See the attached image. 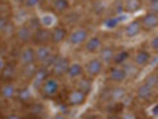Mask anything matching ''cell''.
I'll use <instances>...</instances> for the list:
<instances>
[{"instance_id":"30bf717a","label":"cell","mask_w":158,"mask_h":119,"mask_svg":"<svg viewBox=\"0 0 158 119\" xmlns=\"http://www.w3.org/2000/svg\"><path fill=\"white\" fill-rule=\"evenodd\" d=\"M32 42L38 46H46V44L52 43V29L49 28H40L33 33Z\"/></svg>"},{"instance_id":"ac0fdd59","label":"cell","mask_w":158,"mask_h":119,"mask_svg":"<svg viewBox=\"0 0 158 119\" xmlns=\"http://www.w3.org/2000/svg\"><path fill=\"white\" fill-rule=\"evenodd\" d=\"M115 47L112 46H103V49L100 50V53H98V58L103 61L104 65H110L112 64V61H114V55H115Z\"/></svg>"},{"instance_id":"74e56055","label":"cell","mask_w":158,"mask_h":119,"mask_svg":"<svg viewBox=\"0 0 158 119\" xmlns=\"http://www.w3.org/2000/svg\"><path fill=\"white\" fill-rule=\"evenodd\" d=\"M6 119H24V118H21L18 114H10Z\"/></svg>"},{"instance_id":"60d3db41","label":"cell","mask_w":158,"mask_h":119,"mask_svg":"<svg viewBox=\"0 0 158 119\" xmlns=\"http://www.w3.org/2000/svg\"><path fill=\"white\" fill-rule=\"evenodd\" d=\"M52 119H67V118L64 117L63 114H57V115H54V117H53Z\"/></svg>"},{"instance_id":"6da1fadb","label":"cell","mask_w":158,"mask_h":119,"mask_svg":"<svg viewBox=\"0 0 158 119\" xmlns=\"http://www.w3.org/2000/svg\"><path fill=\"white\" fill-rule=\"evenodd\" d=\"M58 90H60V82H58V78H54V76H50L49 79L43 82V84L40 86L39 92H40V96L46 100H50V98H54L58 94Z\"/></svg>"},{"instance_id":"4fadbf2b","label":"cell","mask_w":158,"mask_h":119,"mask_svg":"<svg viewBox=\"0 0 158 119\" xmlns=\"http://www.w3.org/2000/svg\"><path fill=\"white\" fill-rule=\"evenodd\" d=\"M17 65L15 62H6L3 69L0 71V79L4 82H13L17 78Z\"/></svg>"},{"instance_id":"7402d4cb","label":"cell","mask_w":158,"mask_h":119,"mask_svg":"<svg viewBox=\"0 0 158 119\" xmlns=\"http://www.w3.org/2000/svg\"><path fill=\"white\" fill-rule=\"evenodd\" d=\"M36 50V62H39V64H43L44 61H46L47 58L52 55V47L50 46H39L38 49H35Z\"/></svg>"},{"instance_id":"4dcf8cb0","label":"cell","mask_w":158,"mask_h":119,"mask_svg":"<svg viewBox=\"0 0 158 119\" xmlns=\"http://www.w3.org/2000/svg\"><path fill=\"white\" fill-rule=\"evenodd\" d=\"M38 68H35L33 65H27V67H24V71H22V73H24V76L28 79V80H32L33 76H35V72Z\"/></svg>"},{"instance_id":"ee69618b","label":"cell","mask_w":158,"mask_h":119,"mask_svg":"<svg viewBox=\"0 0 158 119\" xmlns=\"http://www.w3.org/2000/svg\"><path fill=\"white\" fill-rule=\"evenodd\" d=\"M3 67H4V64H3V61H2V60H0V71L3 69Z\"/></svg>"},{"instance_id":"ffe728a7","label":"cell","mask_w":158,"mask_h":119,"mask_svg":"<svg viewBox=\"0 0 158 119\" xmlns=\"http://www.w3.org/2000/svg\"><path fill=\"white\" fill-rule=\"evenodd\" d=\"M131 58H132V54H131V51H129V50L121 49V50H117V51H115L112 64L118 65V67H123V65H126V62H128Z\"/></svg>"},{"instance_id":"ab89813d","label":"cell","mask_w":158,"mask_h":119,"mask_svg":"<svg viewBox=\"0 0 158 119\" xmlns=\"http://www.w3.org/2000/svg\"><path fill=\"white\" fill-rule=\"evenodd\" d=\"M115 24H117V21L115 19H111V21H107V25H108V28H114Z\"/></svg>"},{"instance_id":"1f68e13d","label":"cell","mask_w":158,"mask_h":119,"mask_svg":"<svg viewBox=\"0 0 158 119\" xmlns=\"http://www.w3.org/2000/svg\"><path fill=\"white\" fill-rule=\"evenodd\" d=\"M28 27H29L33 31V32H36L38 29H40V28H42V21H40V18L32 17V18L29 19V22H28Z\"/></svg>"},{"instance_id":"83f0119b","label":"cell","mask_w":158,"mask_h":119,"mask_svg":"<svg viewBox=\"0 0 158 119\" xmlns=\"http://www.w3.org/2000/svg\"><path fill=\"white\" fill-rule=\"evenodd\" d=\"M15 97L18 101H21L22 104H29L31 103V98H32V93L28 87H24V89L18 90L15 93Z\"/></svg>"},{"instance_id":"8d00e7d4","label":"cell","mask_w":158,"mask_h":119,"mask_svg":"<svg viewBox=\"0 0 158 119\" xmlns=\"http://www.w3.org/2000/svg\"><path fill=\"white\" fill-rule=\"evenodd\" d=\"M40 21H42V25H43V27H50L52 22H53V18L52 17H49V15H44Z\"/></svg>"},{"instance_id":"7a4b0ae2","label":"cell","mask_w":158,"mask_h":119,"mask_svg":"<svg viewBox=\"0 0 158 119\" xmlns=\"http://www.w3.org/2000/svg\"><path fill=\"white\" fill-rule=\"evenodd\" d=\"M151 57H153V53H151L150 50L140 47V49H137L136 51H133L131 61L133 62L136 67H139V68H146V67H147V65L151 62Z\"/></svg>"},{"instance_id":"d590c367","label":"cell","mask_w":158,"mask_h":119,"mask_svg":"<svg viewBox=\"0 0 158 119\" xmlns=\"http://www.w3.org/2000/svg\"><path fill=\"white\" fill-rule=\"evenodd\" d=\"M39 2H40V0H25L24 6L27 8H35L36 6L39 4Z\"/></svg>"},{"instance_id":"e0dca14e","label":"cell","mask_w":158,"mask_h":119,"mask_svg":"<svg viewBox=\"0 0 158 119\" xmlns=\"http://www.w3.org/2000/svg\"><path fill=\"white\" fill-rule=\"evenodd\" d=\"M19 62H21L22 67L33 65L36 62V50L32 49L31 46L25 47V49L21 51V54H19Z\"/></svg>"},{"instance_id":"bcb514c9","label":"cell","mask_w":158,"mask_h":119,"mask_svg":"<svg viewBox=\"0 0 158 119\" xmlns=\"http://www.w3.org/2000/svg\"><path fill=\"white\" fill-rule=\"evenodd\" d=\"M150 2H156V0H147V3H150Z\"/></svg>"},{"instance_id":"f6af8a7d","label":"cell","mask_w":158,"mask_h":119,"mask_svg":"<svg viewBox=\"0 0 158 119\" xmlns=\"http://www.w3.org/2000/svg\"><path fill=\"white\" fill-rule=\"evenodd\" d=\"M156 96H157V97H158V87H157V89H156Z\"/></svg>"},{"instance_id":"7bdbcfd3","label":"cell","mask_w":158,"mask_h":119,"mask_svg":"<svg viewBox=\"0 0 158 119\" xmlns=\"http://www.w3.org/2000/svg\"><path fill=\"white\" fill-rule=\"evenodd\" d=\"M15 3H18V4H24L25 3V0H14Z\"/></svg>"},{"instance_id":"44dd1931","label":"cell","mask_w":158,"mask_h":119,"mask_svg":"<svg viewBox=\"0 0 158 119\" xmlns=\"http://www.w3.org/2000/svg\"><path fill=\"white\" fill-rule=\"evenodd\" d=\"M123 11L129 14L137 13L143 7V0H123Z\"/></svg>"},{"instance_id":"f1b7e54d","label":"cell","mask_w":158,"mask_h":119,"mask_svg":"<svg viewBox=\"0 0 158 119\" xmlns=\"http://www.w3.org/2000/svg\"><path fill=\"white\" fill-rule=\"evenodd\" d=\"M77 89L82 90V92L86 93V94H89L90 90H92V79L90 78H79Z\"/></svg>"},{"instance_id":"5bb4252c","label":"cell","mask_w":158,"mask_h":119,"mask_svg":"<svg viewBox=\"0 0 158 119\" xmlns=\"http://www.w3.org/2000/svg\"><path fill=\"white\" fill-rule=\"evenodd\" d=\"M50 76H52V72L49 71V68H46V67H39L38 69H36V72H35V76H33V79H32V84H33V87L35 89H40V86L43 84V82L46 80V79H49Z\"/></svg>"},{"instance_id":"f35d334b","label":"cell","mask_w":158,"mask_h":119,"mask_svg":"<svg viewBox=\"0 0 158 119\" xmlns=\"http://www.w3.org/2000/svg\"><path fill=\"white\" fill-rule=\"evenodd\" d=\"M106 119H121V117H119L118 114H110Z\"/></svg>"},{"instance_id":"52a82bcc","label":"cell","mask_w":158,"mask_h":119,"mask_svg":"<svg viewBox=\"0 0 158 119\" xmlns=\"http://www.w3.org/2000/svg\"><path fill=\"white\" fill-rule=\"evenodd\" d=\"M140 22H142V29L144 32H153L158 28V14L147 11L144 15L140 17Z\"/></svg>"},{"instance_id":"9a60e30c","label":"cell","mask_w":158,"mask_h":119,"mask_svg":"<svg viewBox=\"0 0 158 119\" xmlns=\"http://www.w3.org/2000/svg\"><path fill=\"white\" fill-rule=\"evenodd\" d=\"M101 49H103V40H101V38L97 35L90 36V38L86 40V43H85V51L90 53V54L100 53Z\"/></svg>"},{"instance_id":"d6a6232c","label":"cell","mask_w":158,"mask_h":119,"mask_svg":"<svg viewBox=\"0 0 158 119\" xmlns=\"http://www.w3.org/2000/svg\"><path fill=\"white\" fill-rule=\"evenodd\" d=\"M148 46H150V51L154 53V54H158V35H156L154 38H151L150 43H148Z\"/></svg>"},{"instance_id":"c3c4849f","label":"cell","mask_w":158,"mask_h":119,"mask_svg":"<svg viewBox=\"0 0 158 119\" xmlns=\"http://www.w3.org/2000/svg\"><path fill=\"white\" fill-rule=\"evenodd\" d=\"M0 87H2V86H0Z\"/></svg>"},{"instance_id":"b9f144b4","label":"cell","mask_w":158,"mask_h":119,"mask_svg":"<svg viewBox=\"0 0 158 119\" xmlns=\"http://www.w3.org/2000/svg\"><path fill=\"white\" fill-rule=\"evenodd\" d=\"M24 119H39V118H36V117H32V115H28V117H25Z\"/></svg>"},{"instance_id":"7c38bea8","label":"cell","mask_w":158,"mask_h":119,"mask_svg":"<svg viewBox=\"0 0 158 119\" xmlns=\"http://www.w3.org/2000/svg\"><path fill=\"white\" fill-rule=\"evenodd\" d=\"M128 96L125 87H122L121 84H115L114 87L108 89V94H107V100L112 101V103H121L123 98Z\"/></svg>"},{"instance_id":"cb8c5ba5","label":"cell","mask_w":158,"mask_h":119,"mask_svg":"<svg viewBox=\"0 0 158 119\" xmlns=\"http://www.w3.org/2000/svg\"><path fill=\"white\" fill-rule=\"evenodd\" d=\"M83 73H85L83 67H82L81 64H78V62L71 64L68 68V71H67V76H68L69 79H79Z\"/></svg>"},{"instance_id":"277c9868","label":"cell","mask_w":158,"mask_h":119,"mask_svg":"<svg viewBox=\"0 0 158 119\" xmlns=\"http://www.w3.org/2000/svg\"><path fill=\"white\" fill-rule=\"evenodd\" d=\"M69 60L67 57H63V55H58L56 62L52 65L50 68V72H52V76L54 78H61V76L67 75V71L69 68Z\"/></svg>"},{"instance_id":"d4e9b609","label":"cell","mask_w":158,"mask_h":119,"mask_svg":"<svg viewBox=\"0 0 158 119\" xmlns=\"http://www.w3.org/2000/svg\"><path fill=\"white\" fill-rule=\"evenodd\" d=\"M28 105V115H32V117L40 118L42 115L44 114V105L42 103H29Z\"/></svg>"},{"instance_id":"d6986e66","label":"cell","mask_w":158,"mask_h":119,"mask_svg":"<svg viewBox=\"0 0 158 119\" xmlns=\"http://www.w3.org/2000/svg\"><path fill=\"white\" fill-rule=\"evenodd\" d=\"M65 39H68V31L64 27H56L52 29V43L60 44Z\"/></svg>"},{"instance_id":"f546056e","label":"cell","mask_w":158,"mask_h":119,"mask_svg":"<svg viewBox=\"0 0 158 119\" xmlns=\"http://www.w3.org/2000/svg\"><path fill=\"white\" fill-rule=\"evenodd\" d=\"M11 15V8L7 3H0V19H7Z\"/></svg>"},{"instance_id":"2e32d148","label":"cell","mask_w":158,"mask_h":119,"mask_svg":"<svg viewBox=\"0 0 158 119\" xmlns=\"http://www.w3.org/2000/svg\"><path fill=\"white\" fill-rule=\"evenodd\" d=\"M142 31L143 29H142V22H140V18L132 19V21L128 22V24L125 25V28H123V33H125V36L126 38H129V39L136 38Z\"/></svg>"},{"instance_id":"3957f363","label":"cell","mask_w":158,"mask_h":119,"mask_svg":"<svg viewBox=\"0 0 158 119\" xmlns=\"http://www.w3.org/2000/svg\"><path fill=\"white\" fill-rule=\"evenodd\" d=\"M83 69H85V73L87 75V78L94 79L101 75V72H103V69H104V64L100 58H92L86 62Z\"/></svg>"},{"instance_id":"8fae6325","label":"cell","mask_w":158,"mask_h":119,"mask_svg":"<svg viewBox=\"0 0 158 119\" xmlns=\"http://www.w3.org/2000/svg\"><path fill=\"white\" fill-rule=\"evenodd\" d=\"M86 98H87L86 93H83L79 89H74L68 93V96H67V103H68L71 107H81L86 103Z\"/></svg>"},{"instance_id":"8992f818","label":"cell","mask_w":158,"mask_h":119,"mask_svg":"<svg viewBox=\"0 0 158 119\" xmlns=\"http://www.w3.org/2000/svg\"><path fill=\"white\" fill-rule=\"evenodd\" d=\"M107 79H108L111 83L114 84H121L128 79V75H126V71L123 67H118V65H114V67L110 68L108 75H107Z\"/></svg>"},{"instance_id":"836d02e7","label":"cell","mask_w":158,"mask_h":119,"mask_svg":"<svg viewBox=\"0 0 158 119\" xmlns=\"http://www.w3.org/2000/svg\"><path fill=\"white\" fill-rule=\"evenodd\" d=\"M147 11H150V13H154V14H158V0L147 3Z\"/></svg>"},{"instance_id":"4316f807","label":"cell","mask_w":158,"mask_h":119,"mask_svg":"<svg viewBox=\"0 0 158 119\" xmlns=\"http://www.w3.org/2000/svg\"><path fill=\"white\" fill-rule=\"evenodd\" d=\"M52 8L58 14H63L68 11L69 8V2L68 0H53L52 2Z\"/></svg>"},{"instance_id":"9c48e42d","label":"cell","mask_w":158,"mask_h":119,"mask_svg":"<svg viewBox=\"0 0 158 119\" xmlns=\"http://www.w3.org/2000/svg\"><path fill=\"white\" fill-rule=\"evenodd\" d=\"M135 96H136V98H137L139 101L147 103V101H151V100L154 98V96H156V90L151 89V87H148L147 84H144V83L142 82V83H140L139 86L136 87Z\"/></svg>"},{"instance_id":"5b68a950","label":"cell","mask_w":158,"mask_h":119,"mask_svg":"<svg viewBox=\"0 0 158 119\" xmlns=\"http://www.w3.org/2000/svg\"><path fill=\"white\" fill-rule=\"evenodd\" d=\"M89 39V31L86 28H75L71 33L68 35V42L72 46H81L85 44Z\"/></svg>"},{"instance_id":"7dc6e473","label":"cell","mask_w":158,"mask_h":119,"mask_svg":"<svg viewBox=\"0 0 158 119\" xmlns=\"http://www.w3.org/2000/svg\"><path fill=\"white\" fill-rule=\"evenodd\" d=\"M83 2H90V0H83Z\"/></svg>"},{"instance_id":"e575fe53","label":"cell","mask_w":158,"mask_h":119,"mask_svg":"<svg viewBox=\"0 0 158 119\" xmlns=\"http://www.w3.org/2000/svg\"><path fill=\"white\" fill-rule=\"evenodd\" d=\"M121 119H139L137 118V114L133 111H125L122 114V117H121Z\"/></svg>"},{"instance_id":"ba28073f","label":"cell","mask_w":158,"mask_h":119,"mask_svg":"<svg viewBox=\"0 0 158 119\" xmlns=\"http://www.w3.org/2000/svg\"><path fill=\"white\" fill-rule=\"evenodd\" d=\"M33 33L35 32L28 27V24H25V25H21L19 28H17L14 35H15V39L19 44H28L29 42H32Z\"/></svg>"},{"instance_id":"603a6c76","label":"cell","mask_w":158,"mask_h":119,"mask_svg":"<svg viewBox=\"0 0 158 119\" xmlns=\"http://www.w3.org/2000/svg\"><path fill=\"white\" fill-rule=\"evenodd\" d=\"M15 93H17L15 86H14L11 82H6V83L0 87V96H2L3 98H6V100L13 98L14 96H15Z\"/></svg>"},{"instance_id":"484cf974","label":"cell","mask_w":158,"mask_h":119,"mask_svg":"<svg viewBox=\"0 0 158 119\" xmlns=\"http://www.w3.org/2000/svg\"><path fill=\"white\" fill-rule=\"evenodd\" d=\"M143 83L147 84L148 87H151V89L156 90L158 87V69H154L151 71L150 73H148L147 76L144 78V80H143Z\"/></svg>"}]
</instances>
